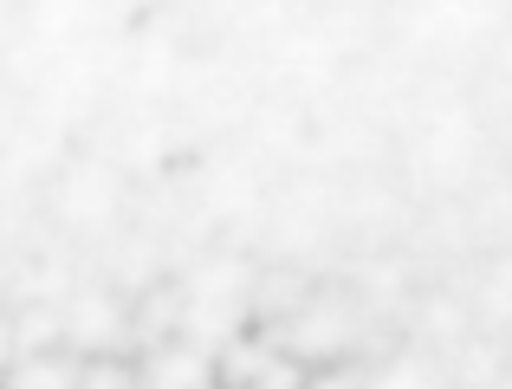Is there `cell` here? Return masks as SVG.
<instances>
[{"label":"cell","instance_id":"4","mask_svg":"<svg viewBox=\"0 0 512 389\" xmlns=\"http://www.w3.org/2000/svg\"><path fill=\"white\" fill-rule=\"evenodd\" d=\"M78 389H130V370H117V364H91L85 377H78Z\"/></svg>","mask_w":512,"mask_h":389},{"label":"cell","instance_id":"2","mask_svg":"<svg viewBox=\"0 0 512 389\" xmlns=\"http://www.w3.org/2000/svg\"><path fill=\"white\" fill-rule=\"evenodd\" d=\"M85 370L72 364V357H13L7 370V389H78Z\"/></svg>","mask_w":512,"mask_h":389},{"label":"cell","instance_id":"3","mask_svg":"<svg viewBox=\"0 0 512 389\" xmlns=\"http://www.w3.org/2000/svg\"><path fill=\"white\" fill-rule=\"evenodd\" d=\"M247 389H305V370H299V364H286V357H253Z\"/></svg>","mask_w":512,"mask_h":389},{"label":"cell","instance_id":"1","mask_svg":"<svg viewBox=\"0 0 512 389\" xmlns=\"http://www.w3.org/2000/svg\"><path fill=\"white\" fill-rule=\"evenodd\" d=\"M143 389H214V364L201 351H163L143 370Z\"/></svg>","mask_w":512,"mask_h":389}]
</instances>
